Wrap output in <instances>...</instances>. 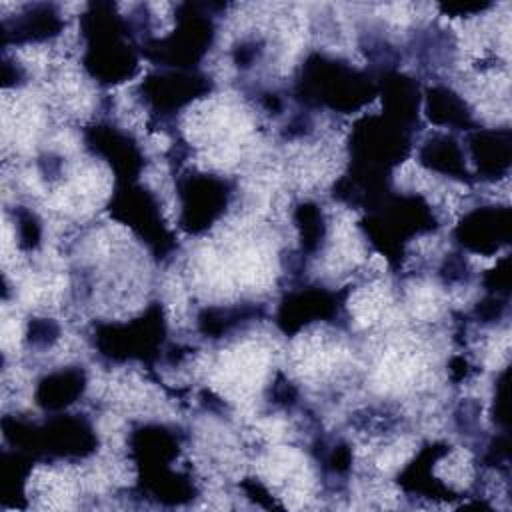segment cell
<instances>
[{
  "label": "cell",
  "instance_id": "obj_34",
  "mask_svg": "<svg viewBox=\"0 0 512 512\" xmlns=\"http://www.w3.org/2000/svg\"><path fill=\"white\" fill-rule=\"evenodd\" d=\"M2 80H4V88L10 86H22L26 82V72L24 68L16 62L10 60L8 56H4V64H2Z\"/></svg>",
  "mask_w": 512,
  "mask_h": 512
},
{
  "label": "cell",
  "instance_id": "obj_25",
  "mask_svg": "<svg viewBox=\"0 0 512 512\" xmlns=\"http://www.w3.org/2000/svg\"><path fill=\"white\" fill-rule=\"evenodd\" d=\"M14 232L20 250L34 252L42 244V222L38 214L26 206H14Z\"/></svg>",
  "mask_w": 512,
  "mask_h": 512
},
{
  "label": "cell",
  "instance_id": "obj_31",
  "mask_svg": "<svg viewBox=\"0 0 512 512\" xmlns=\"http://www.w3.org/2000/svg\"><path fill=\"white\" fill-rule=\"evenodd\" d=\"M262 54H264V42L260 38H246L232 48V62L240 70H248L262 58Z\"/></svg>",
  "mask_w": 512,
  "mask_h": 512
},
{
  "label": "cell",
  "instance_id": "obj_15",
  "mask_svg": "<svg viewBox=\"0 0 512 512\" xmlns=\"http://www.w3.org/2000/svg\"><path fill=\"white\" fill-rule=\"evenodd\" d=\"M66 22L56 4H26L2 18V48L44 44L58 38Z\"/></svg>",
  "mask_w": 512,
  "mask_h": 512
},
{
  "label": "cell",
  "instance_id": "obj_21",
  "mask_svg": "<svg viewBox=\"0 0 512 512\" xmlns=\"http://www.w3.org/2000/svg\"><path fill=\"white\" fill-rule=\"evenodd\" d=\"M424 116L438 128L474 130L476 120L464 96L446 84H432L422 92Z\"/></svg>",
  "mask_w": 512,
  "mask_h": 512
},
{
  "label": "cell",
  "instance_id": "obj_6",
  "mask_svg": "<svg viewBox=\"0 0 512 512\" xmlns=\"http://www.w3.org/2000/svg\"><path fill=\"white\" fill-rule=\"evenodd\" d=\"M216 4L182 2L174 8V28L142 44V56L160 68L198 70L216 40Z\"/></svg>",
  "mask_w": 512,
  "mask_h": 512
},
{
  "label": "cell",
  "instance_id": "obj_8",
  "mask_svg": "<svg viewBox=\"0 0 512 512\" xmlns=\"http://www.w3.org/2000/svg\"><path fill=\"white\" fill-rule=\"evenodd\" d=\"M234 198V182L226 176L186 170L176 178L178 228L188 236L210 232L228 212Z\"/></svg>",
  "mask_w": 512,
  "mask_h": 512
},
{
  "label": "cell",
  "instance_id": "obj_29",
  "mask_svg": "<svg viewBox=\"0 0 512 512\" xmlns=\"http://www.w3.org/2000/svg\"><path fill=\"white\" fill-rule=\"evenodd\" d=\"M438 276L444 286L466 284L470 278V266H468V260L464 258V254H460V252L446 254L438 266Z\"/></svg>",
  "mask_w": 512,
  "mask_h": 512
},
{
  "label": "cell",
  "instance_id": "obj_3",
  "mask_svg": "<svg viewBox=\"0 0 512 512\" xmlns=\"http://www.w3.org/2000/svg\"><path fill=\"white\" fill-rule=\"evenodd\" d=\"M2 436L6 448L18 450L36 462L76 464L96 454L100 438L84 414L56 412L44 420L4 416Z\"/></svg>",
  "mask_w": 512,
  "mask_h": 512
},
{
  "label": "cell",
  "instance_id": "obj_19",
  "mask_svg": "<svg viewBox=\"0 0 512 512\" xmlns=\"http://www.w3.org/2000/svg\"><path fill=\"white\" fill-rule=\"evenodd\" d=\"M88 388L86 368L72 364L44 372L34 386V404L46 414L66 412Z\"/></svg>",
  "mask_w": 512,
  "mask_h": 512
},
{
  "label": "cell",
  "instance_id": "obj_28",
  "mask_svg": "<svg viewBox=\"0 0 512 512\" xmlns=\"http://www.w3.org/2000/svg\"><path fill=\"white\" fill-rule=\"evenodd\" d=\"M506 314H508V298L494 296V294H486L480 302H476L472 310L474 322L482 326H494L500 320H504Z\"/></svg>",
  "mask_w": 512,
  "mask_h": 512
},
{
  "label": "cell",
  "instance_id": "obj_32",
  "mask_svg": "<svg viewBox=\"0 0 512 512\" xmlns=\"http://www.w3.org/2000/svg\"><path fill=\"white\" fill-rule=\"evenodd\" d=\"M242 490L248 498H252L256 504L264 506V508H276L278 504L274 502V496L270 494V490L258 480V478H246L242 484Z\"/></svg>",
  "mask_w": 512,
  "mask_h": 512
},
{
  "label": "cell",
  "instance_id": "obj_1",
  "mask_svg": "<svg viewBox=\"0 0 512 512\" xmlns=\"http://www.w3.org/2000/svg\"><path fill=\"white\" fill-rule=\"evenodd\" d=\"M82 68L100 86L110 88L132 80L140 72V38L116 4H88L80 16Z\"/></svg>",
  "mask_w": 512,
  "mask_h": 512
},
{
  "label": "cell",
  "instance_id": "obj_26",
  "mask_svg": "<svg viewBox=\"0 0 512 512\" xmlns=\"http://www.w3.org/2000/svg\"><path fill=\"white\" fill-rule=\"evenodd\" d=\"M62 328L54 318L46 316H34L26 324V346L32 350H48L60 340Z\"/></svg>",
  "mask_w": 512,
  "mask_h": 512
},
{
  "label": "cell",
  "instance_id": "obj_18",
  "mask_svg": "<svg viewBox=\"0 0 512 512\" xmlns=\"http://www.w3.org/2000/svg\"><path fill=\"white\" fill-rule=\"evenodd\" d=\"M378 94L382 98V114L414 132L420 122V84L412 76L392 68L378 74Z\"/></svg>",
  "mask_w": 512,
  "mask_h": 512
},
{
  "label": "cell",
  "instance_id": "obj_12",
  "mask_svg": "<svg viewBox=\"0 0 512 512\" xmlns=\"http://www.w3.org/2000/svg\"><path fill=\"white\" fill-rule=\"evenodd\" d=\"M456 246L476 256H496L512 240V210L508 204H482L462 214L452 230Z\"/></svg>",
  "mask_w": 512,
  "mask_h": 512
},
{
  "label": "cell",
  "instance_id": "obj_2",
  "mask_svg": "<svg viewBox=\"0 0 512 512\" xmlns=\"http://www.w3.org/2000/svg\"><path fill=\"white\" fill-rule=\"evenodd\" d=\"M292 94L308 112L352 114L378 96V76L326 52H310L294 76Z\"/></svg>",
  "mask_w": 512,
  "mask_h": 512
},
{
  "label": "cell",
  "instance_id": "obj_30",
  "mask_svg": "<svg viewBox=\"0 0 512 512\" xmlns=\"http://www.w3.org/2000/svg\"><path fill=\"white\" fill-rule=\"evenodd\" d=\"M492 420L502 428V432H508V368H504L494 382Z\"/></svg>",
  "mask_w": 512,
  "mask_h": 512
},
{
  "label": "cell",
  "instance_id": "obj_9",
  "mask_svg": "<svg viewBox=\"0 0 512 512\" xmlns=\"http://www.w3.org/2000/svg\"><path fill=\"white\" fill-rule=\"evenodd\" d=\"M412 130L386 114L360 116L348 134V162L374 170L392 172L412 152Z\"/></svg>",
  "mask_w": 512,
  "mask_h": 512
},
{
  "label": "cell",
  "instance_id": "obj_24",
  "mask_svg": "<svg viewBox=\"0 0 512 512\" xmlns=\"http://www.w3.org/2000/svg\"><path fill=\"white\" fill-rule=\"evenodd\" d=\"M34 458L24 452L4 448L0 464V482H2V502L22 508L26 496V484L32 474Z\"/></svg>",
  "mask_w": 512,
  "mask_h": 512
},
{
  "label": "cell",
  "instance_id": "obj_13",
  "mask_svg": "<svg viewBox=\"0 0 512 512\" xmlns=\"http://www.w3.org/2000/svg\"><path fill=\"white\" fill-rule=\"evenodd\" d=\"M84 148L98 160L106 162L116 182H138L146 158L136 138L106 120L84 128Z\"/></svg>",
  "mask_w": 512,
  "mask_h": 512
},
{
  "label": "cell",
  "instance_id": "obj_23",
  "mask_svg": "<svg viewBox=\"0 0 512 512\" xmlns=\"http://www.w3.org/2000/svg\"><path fill=\"white\" fill-rule=\"evenodd\" d=\"M292 220L298 234L300 260L316 258L328 238V220L322 206L314 200H300L294 204Z\"/></svg>",
  "mask_w": 512,
  "mask_h": 512
},
{
  "label": "cell",
  "instance_id": "obj_16",
  "mask_svg": "<svg viewBox=\"0 0 512 512\" xmlns=\"http://www.w3.org/2000/svg\"><path fill=\"white\" fill-rule=\"evenodd\" d=\"M452 448L446 442H426L414 458L398 472V486L418 498H430V500H454L460 498L458 492L444 482L440 476H436V464L444 454H448Z\"/></svg>",
  "mask_w": 512,
  "mask_h": 512
},
{
  "label": "cell",
  "instance_id": "obj_11",
  "mask_svg": "<svg viewBox=\"0 0 512 512\" xmlns=\"http://www.w3.org/2000/svg\"><path fill=\"white\" fill-rule=\"evenodd\" d=\"M346 304V292L330 290L318 284H306L286 290L280 298L274 322L278 330L292 338L318 322H336Z\"/></svg>",
  "mask_w": 512,
  "mask_h": 512
},
{
  "label": "cell",
  "instance_id": "obj_20",
  "mask_svg": "<svg viewBox=\"0 0 512 512\" xmlns=\"http://www.w3.org/2000/svg\"><path fill=\"white\" fill-rule=\"evenodd\" d=\"M418 164L428 172L446 176L458 182H474L472 172L468 170L466 150L452 132H432L416 152Z\"/></svg>",
  "mask_w": 512,
  "mask_h": 512
},
{
  "label": "cell",
  "instance_id": "obj_7",
  "mask_svg": "<svg viewBox=\"0 0 512 512\" xmlns=\"http://www.w3.org/2000/svg\"><path fill=\"white\" fill-rule=\"evenodd\" d=\"M110 218L126 226L156 260H166L176 248V236L166 224L160 200L140 182H116L106 202Z\"/></svg>",
  "mask_w": 512,
  "mask_h": 512
},
{
  "label": "cell",
  "instance_id": "obj_17",
  "mask_svg": "<svg viewBox=\"0 0 512 512\" xmlns=\"http://www.w3.org/2000/svg\"><path fill=\"white\" fill-rule=\"evenodd\" d=\"M474 166V180L496 182L506 178L512 164L510 128H474L468 132L466 148Z\"/></svg>",
  "mask_w": 512,
  "mask_h": 512
},
{
  "label": "cell",
  "instance_id": "obj_22",
  "mask_svg": "<svg viewBox=\"0 0 512 512\" xmlns=\"http://www.w3.org/2000/svg\"><path fill=\"white\" fill-rule=\"evenodd\" d=\"M264 314L260 304H210L196 314V328L208 340H222Z\"/></svg>",
  "mask_w": 512,
  "mask_h": 512
},
{
  "label": "cell",
  "instance_id": "obj_10",
  "mask_svg": "<svg viewBox=\"0 0 512 512\" xmlns=\"http://www.w3.org/2000/svg\"><path fill=\"white\" fill-rule=\"evenodd\" d=\"M212 88V78L202 70L160 68L142 78L138 84V96L154 120L168 122L176 112L206 98Z\"/></svg>",
  "mask_w": 512,
  "mask_h": 512
},
{
  "label": "cell",
  "instance_id": "obj_35",
  "mask_svg": "<svg viewBox=\"0 0 512 512\" xmlns=\"http://www.w3.org/2000/svg\"><path fill=\"white\" fill-rule=\"evenodd\" d=\"M472 368L468 364V360L464 356H454L450 362H448V376L452 382H464L468 376H470Z\"/></svg>",
  "mask_w": 512,
  "mask_h": 512
},
{
  "label": "cell",
  "instance_id": "obj_5",
  "mask_svg": "<svg viewBox=\"0 0 512 512\" xmlns=\"http://www.w3.org/2000/svg\"><path fill=\"white\" fill-rule=\"evenodd\" d=\"M92 346L110 364H152L166 350V314L160 302H150L130 320H98L92 326Z\"/></svg>",
  "mask_w": 512,
  "mask_h": 512
},
{
  "label": "cell",
  "instance_id": "obj_27",
  "mask_svg": "<svg viewBox=\"0 0 512 512\" xmlns=\"http://www.w3.org/2000/svg\"><path fill=\"white\" fill-rule=\"evenodd\" d=\"M510 280H512V264L510 256H502L494 268L486 270L482 276V286L486 294L494 296H510Z\"/></svg>",
  "mask_w": 512,
  "mask_h": 512
},
{
  "label": "cell",
  "instance_id": "obj_14",
  "mask_svg": "<svg viewBox=\"0 0 512 512\" xmlns=\"http://www.w3.org/2000/svg\"><path fill=\"white\" fill-rule=\"evenodd\" d=\"M184 432L164 422H142L128 434V456L136 472H152L174 466L184 448Z\"/></svg>",
  "mask_w": 512,
  "mask_h": 512
},
{
  "label": "cell",
  "instance_id": "obj_4",
  "mask_svg": "<svg viewBox=\"0 0 512 512\" xmlns=\"http://www.w3.org/2000/svg\"><path fill=\"white\" fill-rule=\"evenodd\" d=\"M440 228L436 210L420 194H390L360 222L368 244L388 260L402 266L410 242L434 234Z\"/></svg>",
  "mask_w": 512,
  "mask_h": 512
},
{
  "label": "cell",
  "instance_id": "obj_33",
  "mask_svg": "<svg viewBox=\"0 0 512 512\" xmlns=\"http://www.w3.org/2000/svg\"><path fill=\"white\" fill-rule=\"evenodd\" d=\"M492 6H494L492 2H450V4H442L440 10L450 16H468V14H480Z\"/></svg>",
  "mask_w": 512,
  "mask_h": 512
}]
</instances>
